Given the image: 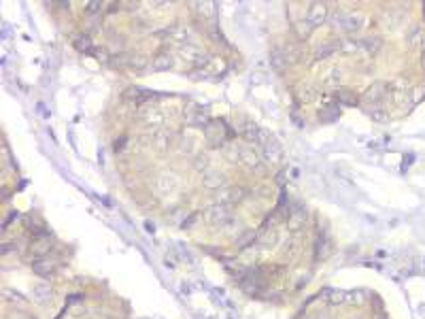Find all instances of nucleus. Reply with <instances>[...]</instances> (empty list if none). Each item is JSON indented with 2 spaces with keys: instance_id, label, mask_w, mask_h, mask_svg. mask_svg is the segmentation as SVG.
I'll return each instance as SVG.
<instances>
[{
  "instance_id": "1",
  "label": "nucleus",
  "mask_w": 425,
  "mask_h": 319,
  "mask_svg": "<svg viewBox=\"0 0 425 319\" xmlns=\"http://www.w3.org/2000/svg\"><path fill=\"white\" fill-rule=\"evenodd\" d=\"M204 134H206L208 143L212 147H221V145H226L230 138H234V130L226 122H219V120L212 122L210 120V124L204 128Z\"/></svg>"
},
{
  "instance_id": "2",
  "label": "nucleus",
  "mask_w": 425,
  "mask_h": 319,
  "mask_svg": "<svg viewBox=\"0 0 425 319\" xmlns=\"http://www.w3.org/2000/svg\"><path fill=\"white\" fill-rule=\"evenodd\" d=\"M183 115H185V124L187 126H196V128H206L210 124V117H208V109L198 102H187L185 109H183Z\"/></svg>"
},
{
  "instance_id": "3",
  "label": "nucleus",
  "mask_w": 425,
  "mask_h": 319,
  "mask_svg": "<svg viewBox=\"0 0 425 319\" xmlns=\"http://www.w3.org/2000/svg\"><path fill=\"white\" fill-rule=\"evenodd\" d=\"M387 83H383V81H379V83H372L368 90L363 92V96H361V104H363V109H372V106H381L383 102V96L387 94Z\"/></svg>"
},
{
  "instance_id": "4",
  "label": "nucleus",
  "mask_w": 425,
  "mask_h": 319,
  "mask_svg": "<svg viewBox=\"0 0 425 319\" xmlns=\"http://www.w3.org/2000/svg\"><path fill=\"white\" fill-rule=\"evenodd\" d=\"M327 17H329V11L323 3H315V5L309 7V11H306V21H309L313 28L323 26V23L327 21Z\"/></svg>"
},
{
  "instance_id": "5",
  "label": "nucleus",
  "mask_w": 425,
  "mask_h": 319,
  "mask_svg": "<svg viewBox=\"0 0 425 319\" xmlns=\"http://www.w3.org/2000/svg\"><path fill=\"white\" fill-rule=\"evenodd\" d=\"M306 209L302 207V205H291V209H289V217H287V228L291 230V232H296V230H300L304 223H306Z\"/></svg>"
},
{
  "instance_id": "6",
  "label": "nucleus",
  "mask_w": 425,
  "mask_h": 319,
  "mask_svg": "<svg viewBox=\"0 0 425 319\" xmlns=\"http://www.w3.org/2000/svg\"><path fill=\"white\" fill-rule=\"evenodd\" d=\"M255 151L259 153V158L262 160H266V162H279L281 160V156H283V149H281V145H279V140L275 138V140H270L268 145H264V147H255Z\"/></svg>"
},
{
  "instance_id": "7",
  "label": "nucleus",
  "mask_w": 425,
  "mask_h": 319,
  "mask_svg": "<svg viewBox=\"0 0 425 319\" xmlns=\"http://www.w3.org/2000/svg\"><path fill=\"white\" fill-rule=\"evenodd\" d=\"M204 215L210 223H226L230 219V209H228V205H210V207H206Z\"/></svg>"
},
{
  "instance_id": "8",
  "label": "nucleus",
  "mask_w": 425,
  "mask_h": 319,
  "mask_svg": "<svg viewBox=\"0 0 425 319\" xmlns=\"http://www.w3.org/2000/svg\"><path fill=\"white\" fill-rule=\"evenodd\" d=\"M202 183H204V187H208V190L217 192L226 185V175L219 172V170H206L204 177H202Z\"/></svg>"
},
{
  "instance_id": "9",
  "label": "nucleus",
  "mask_w": 425,
  "mask_h": 319,
  "mask_svg": "<svg viewBox=\"0 0 425 319\" xmlns=\"http://www.w3.org/2000/svg\"><path fill=\"white\" fill-rule=\"evenodd\" d=\"M361 28H363V17L359 13H342V28L340 30L353 34Z\"/></svg>"
},
{
  "instance_id": "10",
  "label": "nucleus",
  "mask_w": 425,
  "mask_h": 319,
  "mask_svg": "<svg viewBox=\"0 0 425 319\" xmlns=\"http://www.w3.org/2000/svg\"><path fill=\"white\" fill-rule=\"evenodd\" d=\"M176 177L174 175H168V172H164L162 177H158V181H156V187L158 190L164 194V196H168V194H172L174 190H176Z\"/></svg>"
},
{
  "instance_id": "11",
  "label": "nucleus",
  "mask_w": 425,
  "mask_h": 319,
  "mask_svg": "<svg viewBox=\"0 0 425 319\" xmlns=\"http://www.w3.org/2000/svg\"><path fill=\"white\" fill-rule=\"evenodd\" d=\"M317 117H319V122H323V124H327V122H336L338 117H340V109H338L336 104L327 102V104H323L321 109L317 111Z\"/></svg>"
},
{
  "instance_id": "12",
  "label": "nucleus",
  "mask_w": 425,
  "mask_h": 319,
  "mask_svg": "<svg viewBox=\"0 0 425 319\" xmlns=\"http://www.w3.org/2000/svg\"><path fill=\"white\" fill-rule=\"evenodd\" d=\"M55 268H57V262H53V259H49V257H41L32 264V270L41 277H49Z\"/></svg>"
},
{
  "instance_id": "13",
  "label": "nucleus",
  "mask_w": 425,
  "mask_h": 319,
  "mask_svg": "<svg viewBox=\"0 0 425 319\" xmlns=\"http://www.w3.org/2000/svg\"><path fill=\"white\" fill-rule=\"evenodd\" d=\"M151 66H153V70H170L174 66V57L166 51H158L156 57L151 60Z\"/></svg>"
},
{
  "instance_id": "14",
  "label": "nucleus",
  "mask_w": 425,
  "mask_h": 319,
  "mask_svg": "<svg viewBox=\"0 0 425 319\" xmlns=\"http://www.w3.org/2000/svg\"><path fill=\"white\" fill-rule=\"evenodd\" d=\"M73 45H75V49L81 51V53H92V51H94V41H92V37H89L87 32L75 34Z\"/></svg>"
},
{
  "instance_id": "15",
  "label": "nucleus",
  "mask_w": 425,
  "mask_h": 319,
  "mask_svg": "<svg viewBox=\"0 0 425 319\" xmlns=\"http://www.w3.org/2000/svg\"><path fill=\"white\" fill-rule=\"evenodd\" d=\"M51 247H53V243H51L49 239H37V241L30 245V253L37 255V257L41 259V257H45L47 253L51 251Z\"/></svg>"
},
{
  "instance_id": "16",
  "label": "nucleus",
  "mask_w": 425,
  "mask_h": 319,
  "mask_svg": "<svg viewBox=\"0 0 425 319\" xmlns=\"http://www.w3.org/2000/svg\"><path fill=\"white\" fill-rule=\"evenodd\" d=\"M359 47H361V49H366V53L376 55L383 49V41H381V37H366V39L359 41Z\"/></svg>"
},
{
  "instance_id": "17",
  "label": "nucleus",
  "mask_w": 425,
  "mask_h": 319,
  "mask_svg": "<svg viewBox=\"0 0 425 319\" xmlns=\"http://www.w3.org/2000/svg\"><path fill=\"white\" fill-rule=\"evenodd\" d=\"M259 130H262V128L255 126L253 122H242V126H240V134H242L245 140H249V143H255V145H257Z\"/></svg>"
},
{
  "instance_id": "18",
  "label": "nucleus",
  "mask_w": 425,
  "mask_h": 319,
  "mask_svg": "<svg viewBox=\"0 0 425 319\" xmlns=\"http://www.w3.org/2000/svg\"><path fill=\"white\" fill-rule=\"evenodd\" d=\"M336 43H332V41H325V43H319L315 49H313V55H315V60H325V57H329L334 53V49H336Z\"/></svg>"
},
{
  "instance_id": "19",
  "label": "nucleus",
  "mask_w": 425,
  "mask_h": 319,
  "mask_svg": "<svg viewBox=\"0 0 425 319\" xmlns=\"http://www.w3.org/2000/svg\"><path fill=\"white\" fill-rule=\"evenodd\" d=\"M168 34H172V39L179 43V45H187V43L192 41L190 28H185V26H170L168 28Z\"/></svg>"
},
{
  "instance_id": "20",
  "label": "nucleus",
  "mask_w": 425,
  "mask_h": 319,
  "mask_svg": "<svg viewBox=\"0 0 425 319\" xmlns=\"http://www.w3.org/2000/svg\"><path fill=\"white\" fill-rule=\"evenodd\" d=\"M321 296L325 298L327 304H332V306H338L342 302H347V292H342V289H323Z\"/></svg>"
},
{
  "instance_id": "21",
  "label": "nucleus",
  "mask_w": 425,
  "mask_h": 319,
  "mask_svg": "<svg viewBox=\"0 0 425 319\" xmlns=\"http://www.w3.org/2000/svg\"><path fill=\"white\" fill-rule=\"evenodd\" d=\"M270 62H272V66L277 70H285L289 64L285 60V51H283V47H272L270 49Z\"/></svg>"
},
{
  "instance_id": "22",
  "label": "nucleus",
  "mask_w": 425,
  "mask_h": 319,
  "mask_svg": "<svg viewBox=\"0 0 425 319\" xmlns=\"http://www.w3.org/2000/svg\"><path fill=\"white\" fill-rule=\"evenodd\" d=\"M291 28H293V32H296V37H298V39H309V37H311V32L315 30V28H313L306 19H298V21L293 19V21H291Z\"/></svg>"
},
{
  "instance_id": "23",
  "label": "nucleus",
  "mask_w": 425,
  "mask_h": 319,
  "mask_svg": "<svg viewBox=\"0 0 425 319\" xmlns=\"http://www.w3.org/2000/svg\"><path fill=\"white\" fill-rule=\"evenodd\" d=\"M245 149H247V147H245L242 143H238V140H230V145H228V149H226L228 160H230V162H240Z\"/></svg>"
},
{
  "instance_id": "24",
  "label": "nucleus",
  "mask_w": 425,
  "mask_h": 319,
  "mask_svg": "<svg viewBox=\"0 0 425 319\" xmlns=\"http://www.w3.org/2000/svg\"><path fill=\"white\" fill-rule=\"evenodd\" d=\"M143 120L147 124H151V126H162L164 115H162L160 109H156V106H147V109L143 111Z\"/></svg>"
},
{
  "instance_id": "25",
  "label": "nucleus",
  "mask_w": 425,
  "mask_h": 319,
  "mask_svg": "<svg viewBox=\"0 0 425 319\" xmlns=\"http://www.w3.org/2000/svg\"><path fill=\"white\" fill-rule=\"evenodd\" d=\"M106 64L117 68V70H126L130 66V55L128 53H111V57L106 60Z\"/></svg>"
},
{
  "instance_id": "26",
  "label": "nucleus",
  "mask_w": 425,
  "mask_h": 319,
  "mask_svg": "<svg viewBox=\"0 0 425 319\" xmlns=\"http://www.w3.org/2000/svg\"><path fill=\"white\" fill-rule=\"evenodd\" d=\"M334 98H336L340 104H349V106L357 104V98H355V94H353L351 90H347V88H338V90L334 92Z\"/></svg>"
},
{
  "instance_id": "27",
  "label": "nucleus",
  "mask_w": 425,
  "mask_h": 319,
  "mask_svg": "<svg viewBox=\"0 0 425 319\" xmlns=\"http://www.w3.org/2000/svg\"><path fill=\"white\" fill-rule=\"evenodd\" d=\"M336 45H338V49H340L342 53H357V51L361 49V47H359V41H353V39H347V37L338 39Z\"/></svg>"
},
{
  "instance_id": "28",
  "label": "nucleus",
  "mask_w": 425,
  "mask_h": 319,
  "mask_svg": "<svg viewBox=\"0 0 425 319\" xmlns=\"http://www.w3.org/2000/svg\"><path fill=\"white\" fill-rule=\"evenodd\" d=\"M257 243L262 245V247H266V249H272V247H277V243H279V232H277V228L275 230H264L262 239H257Z\"/></svg>"
},
{
  "instance_id": "29",
  "label": "nucleus",
  "mask_w": 425,
  "mask_h": 319,
  "mask_svg": "<svg viewBox=\"0 0 425 319\" xmlns=\"http://www.w3.org/2000/svg\"><path fill=\"white\" fill-rule=\"evenodd\" d=\"M255 241H257V234L253 230H242L240 236L236 239V245H238V249H245V247L255 245Z\"/></svg>"
},
{
  "instance_id": "30",
  "label": "nucleus",
  "mask_w": 425,
  "mask_h": 319,
  "mask_svg": "<svg viewBox=\"0 0 425 319\" xmlns=\"http://www.w3.org/2000/svg\"><path fill=\"white\" fill-rule=\"evenodd\" d=\"M153 136H156V147L158 149H168V143H170V132L168 130H164L162 126L153 132Z\"/></svg>"
},
{
  "instance_id": "31",
  "label": "nucleus",
  "mask_w": 425,
  "mask_h": 319,
  "mask_svg": "<svg viewBox=\"0 0 425 319\" xmlns=\"http://www.w3.org/2000/svg\"><path fill=\"white\" fill-rule=\"evenodd\" d=\"M245 166H249V168H257L259 164H262V158H259V153L257 151H249V149H245L242 153V160H240Z\"/></svg>"
},
{
  "instance_id": "32",
  "label": "nucleus",
  "mask_w": 425,
  "mask_h": 319,
  "mask_svg": "<svg viewBox=\"0 0 425 319\" xmlns=\"http://www.w3.org/2000/svg\"><path fill=\"white\" fill-rule=\"evenodd\" d=\"M366 111H368V115L372 117L376 124H387L389 122V113L383 109V104L381 106H372V109H366Z\"/></svg>"
},
{
  "instance_id": "33",
  "label": "nucleus",
  "mask_w": 425,
  "mask_h": 319,
  "mask_svg": "<svg viewBox=\"0 0 425 319\" xmlns=\"http://www.w3.org/2000/svg\"><path fill=\"white\" fill-rule=\"evenodd\" d=\"M406 41H408V45H410V47H415V45H421V43L425 41L421 26H412V28H410V32H408V37H406Z\"/></svg>"
},
{
  "instance_id": "34",
  "label": "nucleus",
  "mask_w": 425,
  "mask_h": 319,
  "mask_svg": "<svg viewBox=\"0 0 425 319\" xmlns=\"http://www.w3.org/2000/svg\"><path fill=\"white\" fill-rule=\"evenodd\" d=\"M283 51H285V60H287V64H289V66H291V64H296V62L300 60L298 47L293 45V43H289V45H283Z\"/></svg>"
},
{
  "instance_id": "35",
  "label": "nucleus",
  "mask_w": 425,
  "mask_h": 319,
  "mask_svg": "<svg viewBox=\"0 0 425 319\" xmlns=\"http://www.w3.org/2000/svg\"><path fill=\"white\" fill-rule=\"evenodd\" d=\"M400 15L398 13H391V11H387V13H383V19H381V23L387 28V30H393L398 23H400V19H398Z\"/></svg>"
},
{
  "instance_id": "36",
  "label": "nucleus",
  "mask_w": 425,
  "mask_h": 319,
  "mask_svg": "<svg viewBox=\"0 0 425 319\" xmlns=\"http://www.w3.org/2000/svg\"><path fill=\"white\" fill-rule=\"evenodd\" d=\"M247 198L245 187H230V205H238Z\"/></svg>"
},
{
  "instance_id": "37",
  "label": "nucleus",
  "mask_w": 425,
  "mask_h": 319,
  "mask_svg": "<svg viewBox=\"0 0 425 319\" xmlns=\"http://www.w3.org/2000/svg\"><path fill=\"white\" fill-rule=\"evenodd\" d=\"M34 298H37L39 302H47L51 298V289L49 285H37L34 287Z\"/></svg>"
},
{
  "instance_id": "38",
  "label": "nucleus",
  "mask_w": 425,
  "mask_h": 319,
  "mask_svg": "<svg viewBox=\"0 0 425 319\" xmlns=\"http://www.w3.org/2000/svg\"><path fill=\"white\" fill-rule=\"evenodd\" d=\"M194 168H196V172H206L208 170V156L198 153V156L194 158Z\"/></svg>"
},
{
  "instance_id": "39",
  "label": "nucleus",
  "mask_w": 425,
  "mask_h": 319,
  "mask_svg": "<svg viewBox=\"0 0 425 319\" xmlns=\"http://www.w3.org/2000/svg\"><path fill=\"white\" fill-rule=\"evenodd\" d=\"M149 66V60L145 55H130V68H136V70H145Z\"/></svg>"
},
{
  "instance_id": "40",
  "label": "nucleus",
  "mask_w": 425,
  "mask_h": 319,
  "mask_svg": "<svg viewBox=\"0 0 425 319\" xmlns=\"http://www.w3.org/2000/svg\"><path fill=\"white\" fill-rule=\"evenodd\" d=\"M208 62H210V53H208V51H202V49H198V53H196V57H194L192 66L202 68V66H206Z\"/></svg>"
},
{
  "instance_id": "41",
  "label": "nucleus",
  "mask_w": 425,
  "mask_h": 319,
  "mask_svg": "<svg viewBox=\"0 0 425 319\" xmlns=\"http://www.w3.org/2000/svg\"><path fill=\"white\" fill-rule=\"evenodd\" d=\"M179 149H181L183 153H192V151H194V138H190V136H181V138H179Z\"/></svg>"
},
{
  "instance_id": "42",
  "label": "nucleus",
  "mask_w": 425,
  "mask_h": 319,
  "mask_svg": "<svg viewBox=\"0 0 425 319\" xmlns=\"http://www.w3.org/2000/svg\"><path fill=\"white\" fill-rule=\"evenodd\" d=\"M298 98L302 102H311L315 98V90H311V88H300L298 90Z\"/></svg>"
},
{
  "instance_id": "43",
  "label": "nucleus",
  "mask_w": 425,
  "mask_h": 319,
  "mask_svg": "<svg viewBox=\"0 0 425 319\" xmlns=\"http://www.w3.org/2000/svg\"><path fill=\"white\" fill-rule=\"evenodd\" d=\"M85 28H87V34L92 37V32H98V30H100V19H98V17H89V19L85 21Z\"/></svg>"
},
{
  "instance_id": "44",
  "label": "nucleus",
  "mask_w": 425,
  "mask_h": 319,
  "mask_svg": "<svg viewBox=\"0 0 425 319\" xmlns=\"http://www.w3.org/2000/svg\"><path fill=\"white\" fill-rule=\"evenodd\" d=\"M340 79H342V70H338V68L329 70V73L325 75V81H327V83H329V81H332V83H338Z\"/></svg>"
},
{
  "instance_id": "45",
  "label": "nucleus",
  "mask_w": 425,
  "mask_h": 319,
  "mask_svg": "<svg viewBox=\"0 0 425 319\" xmlns=\"http://www.w3.org/2000/svg\"><path fill=\"white\" fill-rule=\"evenodd\" d=\"M85 11L89 15H94V17H98V13L102 11V3H89L87 7H85Z\"/></svg>"
},
{
  "instance_id": "46",
  "label": "nucleus",
  "mask_w": 425,
  "mask_h": 319,
  "mask_svg": "<svg viewBox=\"0 0 425 319\" xmlns=\"http://www.w3.org/2000/svg\"><path fill=\"white\" fill-rule=\"evenodd\" d=\"M421 64H423V68H425V47H423V53H421Z\"/></svg>"
},
{
  "instance_id": "47",
  "label": "nucleus",
  "mask_w": 425,
  "mask_h": 319,
  "mask_svg": "<svg viewBox=\"0 0 425 319\" xmlns=\"http://www.w3.org/2000/svg\"><path fill=\"white\" fill-rule=\"evenodd\" d=\"M315 319H329V317H327V315H325V313H321V315H317V317H315Z\"/></svg>"
}]
</instances>
